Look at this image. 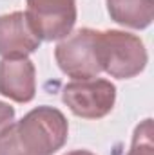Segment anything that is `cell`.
Wrapping results in <instances>:
<instances>
[{
    "label": "cell",
    "instance_id": "1",
    "mask_svg": "<svg viewBox=\"0 0 154 155\" xmlns=\"http://www.w3.org/2000/svg\"><path fill=\"white\" fill-rule=\"evenodd\" d=\"M69 123L53 107H37L0 130V155H53L65 143Z\"/></svg>",
    "mask_w": 154,
    "mask_h": 155
},
{
    "label": "cell",
    "instance_id": "2",
    "mask_svg": "<svg viewBox=\"0 0 154 155\" xmlns=\"http://www.w3.org/2000/svg\"><path fill=\"white\" fill-rule=\"evenodd\" d=\"M98 60L102 72L118 79H129L143 72L149 56L140 36L109 29L98 33Z\"/></svg>",
    "mask_w": 154,
    "mask_h": 155
},
{
    "label": "cell",
    "instance_id": "3",
    "mask_svg": "<svg viewBox=\"0 0 154 155\" xmlns=\"http://www.w3.org/2000/svg\"><path fill=\"white\" fill-rule=\"evenodd\" d=\"M98 33L94 29H78L56 45L54 58L60 71L75 81L93 79L102 72L98 60Z\"/></svg>",
    "mask_w": 154,
    "mask_h": 155
},
{
    "label": "cell",
    "instance_id": "4",
    "mask_svg": "<svg viewBox=\"0 0 154 155\" xmlns=\"http://www.w3.org/2000/svg\"><path fill=\"white\" fill-rule=\"evenodd\" d=\"M62 101L78 117L102 119L114 107L116 87L109 79L102 78L73 81L64 87Z\"/></svg>",
    "mask_w": 154,
    "mask_h": 155
},
{
    "label": "cell",
    "instance_id": "5",
    "mask_svg": "<svg viewBox=\"0 0 154 155\" xmlns=\"http://www.w3.org/2000/svg\"><path fill=\"white\" fill-rule=\"evenodd\" d=\"M26 15L40 40L53 41L71 35L76 24V0H26Z\"/></svg>",
    "mask_w": 154,
    "mask_h": 155
},
{
    "label": "cell",
    "instance_id": "6",
    "mask_svg": "<svg viewBox=\"0 0 154 155\" xmlns=\"http://www.w3.org/2000/svg\"><path fill=\"white\" fill-rule=\"evenodd\" d=\"M42 40L33 29L26 11L0 16V56L27 58L40 47Z\"/></svg>",
    "mask_w": 154,
    "mask_h": 155
},
{
    "label": "cell",
    "instance_id": "7",
    "mask_svg": "<svg viewBox=\"0 0 154 155\" xmlns=\"http://www.w3.org/2000/svg\"><path fill=\"white\" fill-rule=\"evenodd\" d=\"M37 92V71L29 58L0 60V94L15 103H29Z\"/></svg>",
    "mask_w": 154,
    "mask_h": 155
},
{
    "label": "cell",
    "instance_id": "8",
    "mask_svg": "<svg viewBox=\"0 0 154 155\" xmlns=\"http://www.w3.org/2000/svg\"><path fill=\"white\" fill-rule=\"evenodd\" d=\"M116 24L131 29H145L152 24L154 0H105Z\"/></svg>",
    "mask_w": 154,
    "mask_h": 155
},
{
    "label": "cell",
    "instance_id": "9",
    "mask_svg": "<svg viewBox=\"0 0 154 155\" xmlns=\"http://www.w3.org/2000/svg\"><path fill=\"white\" fill-rule=\"evenodd\" d=\"M127 155H154L152 119H145L136 126L132 143H131V150Z\"/></svg>",
    "mask_w": 154,
    "mask_h": 155
},
{
    "label": "cell",
    "instance_id": "10",
    "mask_svg": "<svg viewBox=\"0 0 154 155\" xmlns=\"http://www.w3.org/2000/svg\"><path fill=\"white\" fill-rule=\"evenodd\" d=\"M13 119H15V108L4 101H0V130L4 126H7Z\"/></svg>",
    "mask_w": 154,
    "mask_h": 155
},
{
    "label": "cell",
    "instance_id": "11",
    "mask_svg": "<svg viewBox=\"0 0 154 155\" xmlns=\"http://www.w3.org/2000/svg\"><path fill=\"white\" fill-rule=\"evenodd\" d=\"M65 155H94L93 152H87V150H73V152H69V153Z\"/></svg>",
    "mask_w": 154,
    "mask_h": 155
}]
</instances>
